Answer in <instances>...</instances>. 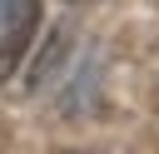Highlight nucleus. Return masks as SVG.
<instances>
[{
  "label": "nucleus",
  "instance_id": "f257e3e1",
  "mask_svg": "<svg viewBox=\"0 0 159 154\" xmlns=\"http://www.w3.org/2000/svg\"><path fill=\"white\" fill-rule=\"evenodd\" d=\"M35 25H40V0H5L0 5V79L15 75L20 55L35 40Z\"/></svg>",
  "mask_w": 159,
  "mask_h": 154
},
{
  "label": "nucleus",
  "instance_id": "f03ea898",
  "mask_svg": "<svg viewBox=\"0 0 159 154\" xmlns=\"http://www.w3.org/2000/svg\"><path fill=\"white\" fill-rule=\"evenodd\" d=\"M0 5H5V0H0Z\"/></svg>",
  "mask_w": 159,
  "mask_h": 154
}]
</instances>
